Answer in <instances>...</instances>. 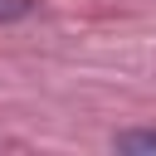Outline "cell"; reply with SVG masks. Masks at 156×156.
Returning <instances> with one entry per match:
<instances>
[{
	"instance_id": "7a4b0ae2",
	"label": "cell",
	"mask_w": 156,
	"mask_h": 156,
	"mask_svg": "<svg viewBox=\"0 0 156 156\" xmlns=\"http://www.w3.org/2000/svg\"><path fill=\"white\" fill-rule=\"evenodd\" d=\"M39 0H0V24H15V20H29Z\"/></svg>"
},
{
	"instance_id": "6da1fadb",
	"label": "cell",
	"mask_w": 156,
	"mask_h": 156,
	"mask_svg": "<svg viewBox=\"0 0 156 156\" xmlns=\"http://www.w3.org/2000/svg\"><path fill=\"white\" fill-rule=\"evenodd\" d=\"M112 151H122V156H156V127L117 132V136H112Z\"/></svg>"
}]
</instances>
